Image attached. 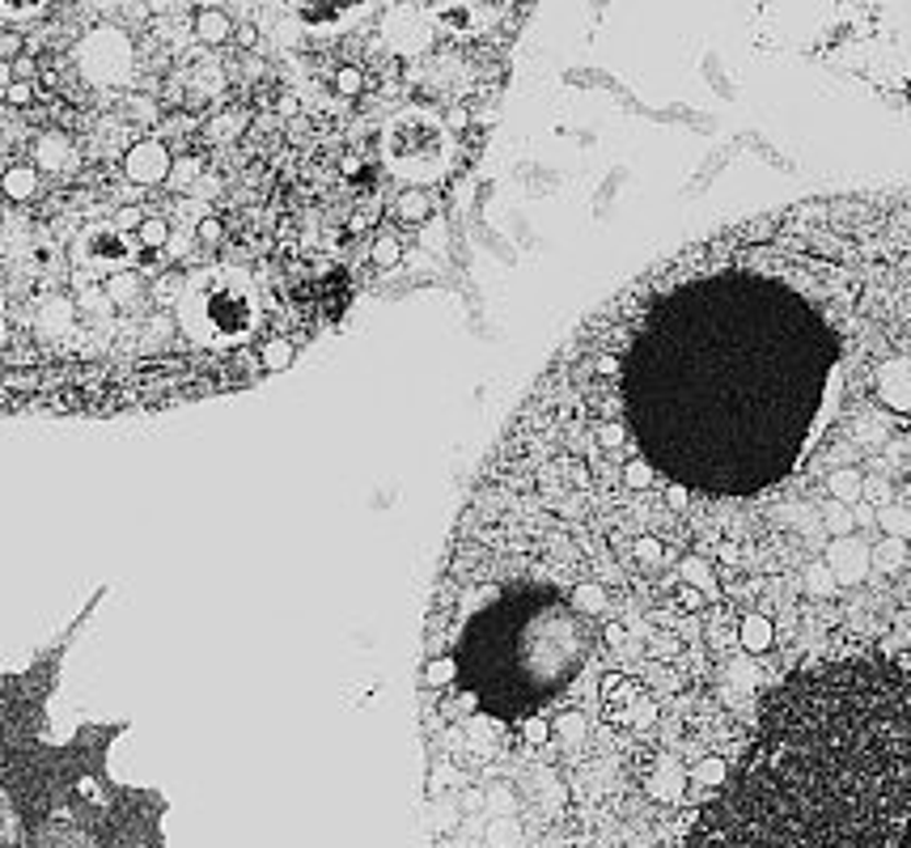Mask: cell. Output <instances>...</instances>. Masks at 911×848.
Returning <instances> with one entry per match:
<instances>
[{
	"label": "cell",
	"instance_id": "6da1fadb",
	"mask_svg": "<svg viewBox=\"0 0 911 848\" xmlns=\"http://www.w3.org/2000/svg\"><path fill=\"white\" fill-rule=\"evenodd\" d=\"M666 848H911V555L754 704Z\"/></svg>",
	"mask_w": 911,
	"mask_h": 848
},
{
	"label": "cell",
	"instance_id": "7a4b0ae2",
	"mask_svg": "<svg viewBox=\"0 0 911 848\" xmlns=\"http://www.w3.org/2000/svg\"><path fill=\"white\" fill-rule=\"evenodd\" d=\"M759 34L911 111V0H754Z\"/></svg>",
	"mask_w": 911,
	"mask_h": 848
},
{
	"label": "cell",
	"instance_id": "3957f363",
	"mask_svg": "<svg viewBox=\"0 0 911 848\" xmlns=\"http://www.w3.org/2000/svg\"><path fill=\"white\" fill-rule=\"evenodd\" d=\"M192 34H196L199 43L217 47V43H229L238 31H233V18H229L226 9H199L196 22H192Z\"/></svg>",
	"mask_w": 911,
	"mask_h": 848
},
{
	"label": "cell",
	"instance_id": "277c9868",
	"mask_svg": "<svg viewBox=\"0 0 911 848\" xmlns=\"http://www.w3.org/2000/svg\"><path fill=\"white\" fill-rule=\"evenodd\" d=\"M394 208H399V217H407V221H420V217H424V196H420V192H412V196L399 199Z\"/></svg>",
	"mask_w": 911,
	"mask_h": 848
},
{
	"label": "cell",
	"instance_id": "5b68a950",
	"mask_svg": "<svg viewBox=\"0 0 911 848\" xmlns=\"http://www.w3.org/2000/svg\"><path fill=\"white\" fill-rule=\"evenodd\" d=\"M4 9H9V18H26L34 9H43V0H4Z\"/></svg>",
	"mask_w": 911,
	"mask_h": 848
}]
</instances>
